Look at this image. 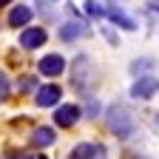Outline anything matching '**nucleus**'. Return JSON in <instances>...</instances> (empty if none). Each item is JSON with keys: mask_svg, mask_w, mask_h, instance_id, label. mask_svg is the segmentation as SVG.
<instances>
[{"mask_svg": "<svg viewBox=\"0 0 159 159\" xmlns=\"http://www.w3.org/2000/svg\"><path fill=\"white\" fill-rule=\"evenodd\" d=\"M68 159H105V145H99V142H80V145H74Z\"/></svg>", "mask_w": 159, "mask_h": 159, "instance_id": "obj_4", "label": "nucleus"}, {"mask_svg": "<svg viewBox=\"0 0 159 159\" xmlns=\"http://www.w3.org/2000/svg\"><path fill=\"white\" fill-rule=\"evenodd\" d=\"M17 88L23 91V94H29V91H34V88H37V80L26 74V77H20V83H17Z\"/></svg>", "mask_w": 159, "mask_h": 159, "instance_id": "obj_15", "label": "nucleus"}, {"mask_svg": "<svg viewBox=\"0 0 159 159\" xmlns=\"http://www.w3.org/2000/svg\"><path fill=\"white\" fill-rule=\"evenodd\" d=\"M139 159H145V156H139Z\"/></svg>", "mask_w": 159, "mask_h": 159, "instance_id": "obj_23", "label": "nucleus"}, {"mask_svg": "<svg viewBox=\"0 0 159 159\" xmlns=\"http://www.w3.org/2000/svg\"><path fill=\"white\" fill-rule=\"evenodd\" d=\"M151 9H153V11H156V14H159V6H151Z\"/></svg>", "mask_w": 159, "mask_h": 159, "instance_id": "obj_21", "label": "nucleus"}, {"mask_svg": "<svg viewBox=\"0 0 159 159\" xmlns=\"http://www.w3.org/2000/svg\"><path fill=\"white\" fill-rule=\"evenodd\" d=\"M37 68H40V74H46V77H60V74L66 71V60L60 57V54H46L37 63Z\"/></svg>", "mask_w": 159, "mask_h": 159, "instance_id": "obj_5", "label": "nucleus"}, {"mask_svg": "<svg viewBox=\"0 0 159 159\" xmlns=\"http://www.w3.org/2000/svg\"><path fill=\"white\" fill-rule=\"evenodd\" d=\"M94 80H97V71H94L91 57H88V54H80V57L74 60V71H71V85H74V91H80L83 97H88Z\"/></svg>", "mask_w": 159, "mask_h": 159, "instance_id": "obj_1", "label": "nucleus"}, {"mask_svg": "<svg viewBox=\"0 0 159 159\" xmlns=\"http://www.w3.org/2000/svg\"><path fill=\"white\" fill-rule=\"evenodd\" d=\"M23 159H46L43 153H29V156H23Z\"/></svg>", "mask_w": 159, "mask_h": 159, "instance_id": "obj_19", "label": "nucleus"}, {"mask_svg": "<svg viewBox=\"0 0 159 159\" xmlns=\"http://www.w3.org/2000/svg\"><path fill=\"white\" fill-rule=\"evenodd\" d=\"M31 17H34V11L29 9V6H14L11 11H9V26L11 29H29V23H31Z\"/></svg>", "mask_w": 159, "mask_h": 159, "instance_id": "obj_9", "label": "nucleus"}, {"mask_svg": "<svg viewBox=\"0 0 159 159\" xmlns=\"http://www.w3.org/2000/svg\"><path fill=\"white\" fill-rule=\"evenodd\" d=\"M60 97H63V88H60V85H43V88L37 91L34 99H37L40 108H51V105L60 102Z\"/></svg>", "mask_w": 159, "mask_h": 159, "instance_id": "obj_8", "label": "nucleus"}, {"mask_svg": "<svg viewBox=\"0 0 159 159\" xmlns=\"http://www.w3.org/2000/svg\"><path fill=\"white\" fill-rule=\"evenodd\" d=\"M105 11H108V17H111V23H116L119 29H125V31H136V23H134V20H131L122 9H119V6L108 3V6H105Z\"/></svg>", "mask_w": 159, "mask_h": 159, "instance_id": "obj_10", "label": "nucleus"}, {"mask_svg": "<svg viewBox=\"0 0 159 159\" xmlns=\"http://www.w3.org/2000/svg\"><path fill=\"white\" fill-rule=\"evenodd\" d=\"M156 122H159V114H156Z\"/></svg>", "mask_w": 159, "mask_h": 159, "instance_id": "obj_22", "label": "nucleus"}, {"mask_svg": "<svg viewBox=\"0 0 159 159\" xmlns=\"http://www.w3.org/2000/svg\"><path fill=\"white\" fill-rule=\"evenodd\" d=\"M80 114H83V111H80V105H60L57 111H54V122L60 125V128H71L74 122H77V119H80Z\"/></svg>", "mask_w": 159, "mask_h": 159, "instance_id": "obj_7", "label": "nucleus"}, {"mask_svg": "<svg viewBox=\"0 0 159 159\" xmlns=\"http://www.w3.org/2000/svg\"><path fill=\"white\" fill-rule=\"evenodd\" d=\"M85 11H88L91 17H97V20L108 14V11H105V6H102V3H97V0H85Z\"/></svg>", "mask_w": 159, "mask_h": 159, "instance_id": "obj_14", "label": "nucleus"}, {"mask_svg": "<svg viewBox=\"0 0 159 159\" xmlns=\"http://www.w3.org/2000/svg\"><path fill=\"white\" fill-rule=\"evenodd\" d=\"M102 34H105V37H108V43H114V46H116V43H119V40H116V34H114V31H111V29H102Z\"/></svg>", "mask_w": 159, "mask_h": 159, "instance_id": "obj_17", "label": "nucleus"}, {"mask_svg": "<svg viewBox=\"0 0 159 159\" xmlns=\"http://www.w3.org/2000/svg\"><path fill=\"white\" fill-rule=\"evenodd\" d=\"M46 40H48V34H46V29H37V26H29L23 34H20V46H23V48H40V46H43L46 43Z\"/></svg>", "mask_w": 159, "mask_h": 159, "instance_id": "obj_6", "label": "nucleus"}, {"mask_svg": "<svg viewBox=\"0 0 159 159\" xmlns=\"http://www.w3.org/2000/svg\"><path fill=\"white\" fill-rule=\"evenodd\" d=\"M108 128H111V134H116L119 139H128L131 134H134V119H131V114H128V108L125 105H111L108 108Z\"/></svg>", "mask_w": 159, "mask_h": 159, "instance_id": "obj_2", "label": "nucleus"}, {"mask_svg": "<svg viewBox=\"0 0 159 159\" xmlns=\"http://www.w3.org/2000/svg\"><path fill=\"white\" fill-rule=\"evenodd\" d=\"M83 34H88V26L85 23H66V26H60V40H66V43H71V40H77V37H83Z\"/></svg>", "mask_w": 159, "mask_h": 159, "instance_id": "obj_12", "label": "nucleus"}, {"mask_svg": "<svg viewBox=\"0 0 159 159\" xmlns=\"http://www.w3.org/2000/svg\"><path fill=\"white\" fill-rule=\"evenodd\" d=\"M153 94H159V80L156 77H139L131 85V97L134 99H151Z\"/></svg>", "mask_w": 159, "mask_h": 159, "instance_id": "obj_3", "label": "nucleus"}, {"mask_svg": "<svg viewBox=\"0 0 159 159\" xmlns=\"http://www.w3.org/2000/svg\"><path fill=\"white\" fill-rule=\"evenodd\" d=\"M6 3H11V0H0V6H6Z\"/></svg>", "mask_w": 159, "mask_h": 159, "instance_id": "obj_20", "label": "nucleus"}, {"mask_svg": "<svg viewBox=\"0 0 159 159\" xmlns=\"http://www.w3.org/2000/svg\"><path fill=\"white\" fill-rule=\"evenodd\" d=\"M9 91H11V83H9V77H6V71H0V102L9 97Z\"/></svg>", "mask_w": 159, "mask_h": 159, "instance_id": "obj_16", "label": "nucleus"}, {"mask_svg": "<svg viewBox=\"0 0 159 159\" xmlns=\"http://www.w3.org/2000/svg\"><path fill=\"white\" fill-rule=\"evenodd\" d=\"M88 114L97 116V114H99V102H88Z\"/></svg>", "mask_w": 159, "mask_h": 159, "instance_id": "obj_18", "label": "nucleus"}, {"mask_svg": "<svg viewBox=\"0 0 159 159\" xmlns=\"http://www.w3.org/2000/svg\"><path fill=\"white\" fill-rule=\"evenodd\" d=\"M57 139V134H54V128L51 125H40V128H34V134H31V145L34 148H46V145H51Z\"/></svg>", "mask_w": 159, "mask_h": 159, "instance_id": "obj_11", "label": "nucleus"}, {"mask_svg": "<svg viewBox=\"0 0 159 159\" xmlns=\"http://www.w3.org/2000/svg\"><path fill=\"white\" fill-rule=\"evenodd\" d=\"M151 66H153V63H151L148 57H145V60H134V63H131V71H134L136 80H139V77H148L145 71H151Z\"/></svg>", "mask_w": 159, "mask_h": 159, "instance_id": "obj_13", "label": "nucleus"}]
</instances>
